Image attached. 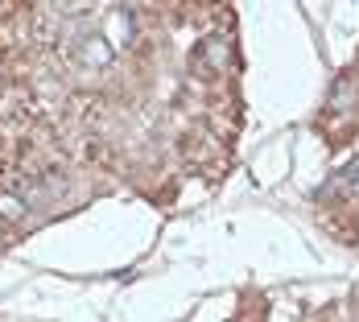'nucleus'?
Returning a JSON list of instances; mask_svg holds the SVG:
<instances>
[{"instance_id":"1","label":"nucleus","mask_w":359,"mask_h":322,"mask_svg":"<svg viewBox=\"0 0 359 322\" xmlns=\"http://www.w3.org/2000/svg\"><path fill=\"white\" fill-rule=\"evenodd\" d=\"M198 67L211 74H227V67H231V41L227 37H207L198 46Z\"/></svg>"}]
</instances>
